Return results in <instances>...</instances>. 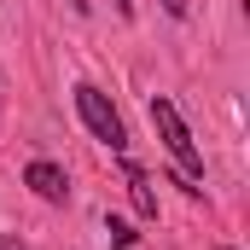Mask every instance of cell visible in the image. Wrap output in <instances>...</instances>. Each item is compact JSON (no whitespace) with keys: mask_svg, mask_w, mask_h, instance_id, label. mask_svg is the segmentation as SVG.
Listing matches in <instances>:
<instances>
[{"mask_svg":"<svg viewBox=\"0 0 250 250\" xmlns=\"http://www.w3.org/2000/svg\"><path fill=\"white\" fill-rule=\"evenodd\" d=\"M163 12L169 18H187V0H163Z\"/></svg>","mask_w":250,"mask_h":250,"instance_id":"8992f818","label":"cell"},{"mask_svg":"<svg viewBox=\"0 0 250 250\" xmlns=\"http://www.w3.org/2000/svg\"><path fill=\"white\" fill-rule=\"evenodd\" d=\"M0 250H29L23 239H12V233H0Z\"/></svg>","mask_w":250,"mask_h":250,"instance_id":"52a82bcc","label":"cell"},{"mask_svg":"<svg viewBox=\"0 0 250 250\" xmlns=\"http://www.w3.org/2000/svg\"><path fill=\"white\" fill-rule=\"evenodd\" d=\"M105 233H111V239H117V245H134V233H128V221H117V215H111V221H105Z\"/></svg>","mask_w":250,"mask_h":250,"instance_id":"5b68a950","label":"cell"},{"mask_svg":"<svg viewBox=\"0 0 250 250\" xmlns=\"http://www.w3.org/2000/svg\"><path fill=\"white\" fill-rule=\"evenodd\" d=\"M123 181H128V198L140 209V221H157V192H151V175L140 163H123Z\"/></svg>","mask_w":250,"mask_h":250,"instance_id":"277c9868","label":"cell"},{"mask_svg":"<svg viewBox=\"0 0 250 250\" xmlns=\"http://www.w3.org/2000/svg\"><path fill=\"white\" fill-rule=\"evenodd\" d=\"M151 128H157V140H163V151L175 157V169H181V187L192 198H204V151H198V140H192L187 117L175 111V99H151Z\"/></svg>","mask_w":250,"mask_h":250,"instance_id":"6da1fadb","label":"cell"},{"mask_svg":"<svg viewBox=\"0 0 250 250\" xmlns=\"http://www.w3.org/2000/svg\"><path fill=\"white\" fill-rule=\"evenodd\" d=\"M76 111H82V123H87V134H93L99 146L128 151V128H123V117H117V105H111L93 82H82V87H76Z\"/></svg>","mask_w":250,"mask_h":250,"instance_id":"7a4b0ae2","label":"cell"},{"mask_svg":"<svg viewBox=\"0 0 250 250\" xmlns=\"http://www.w3.org/2000/svg\"><path fill=\"white\" fill-rule=\"evenodd\" d=\"M23 187L35 192L41 204H64V198H70V175H64L59 163H47V157H35V163L23 169Z\"/></svg>","mask_w":250,"mask_h":250,"instance_id":"3957f363","label":"cell"},{"mask_svg":"<svg viewBox=\"0 0 250 250\" xmlns=\"http://www.w3.org/2000/svg\"><path fill=\"white\" fill-rule=\"evenodd\" d=\"M117 12H123V18H128V12H134V0H117Z\"/></svg>","mask_w":250,"mask_h":250,"instance_id":"ba28073f","label":"cell"}]
</instances>
